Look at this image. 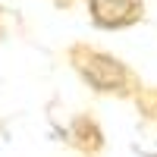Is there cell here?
Instances as JSON below:
<instances>
[{
  "mask_svg": "<svg viewBox=\"0 0 157 157\" xmlns=\"http://www.w3.org/2000/svg\"><path fill=\"white\" fill-rule=\"evenodd\" d=\"M72 57H75V66L82 69V75L98 91H116V88L126 85V69H123L120 60L101 54V50H82V47Z\"/></svg>",
  "mask_w": 157,
  "mask_h": 157,
  "instance_id": "obj_1",
  "label": "cell"
},
{
  "mask_svg": "<svg viewBox=\"0 0 157 157\" xmlns=\"http://www.w3.org/2000/svg\"><path fill=\"white\" fill-rule=\"evenodd\" d=\"M91 19L104 29H126L141 19V0H91Z\"/></svg>",
  "mask_w": 157,
  "mask_h": 157,
  "instance_id": "obj_2",
  "label": "cell"
}]
</instances>
